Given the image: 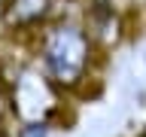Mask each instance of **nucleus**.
<instances>
[{"mask_svg": "<svg viewBox=\"0 0 146 137\" xmlns=\"http://www.w3.org/2000/svg\"><path fill=\"white\" fill-rule=\"evenodd\" d=\"M91 61V37L79 25H55L43 40L46 76L64 88L79 85Z\"/></svg>", "mask_w": 146, "mask_h": 137, "instance_id": "nucleus-1", "label": "nucleus"}, {"mask_svg": "<svg viewBox=\"0 0 146 137\" xmlns=\"http://www.w3.org/2000/svg\"><path fill=\"white\" fill-rule=\"evenodd\" d=\"M49 0H9V21L15 25H34L46 15Z\"/></svg>", "mask_w": 146, "mask_h": 137, "instance_id": "nucleus-2", "label": "nucleus"}, {"mask_svg": "<svg viewBox=\"0 0 146 137\" xmlns=\"http://www.w3.org/2000/svg\"><path fill=\"white\" fill-rule=\"evenodd\" d=\"M18 137H49V125H46L43 119H34V122H27L18 131Z\"/></svg>", "mask_w": 146, "mask_h": 137, "instance_id": "nucleus-3", "label": "nucleus"}, {"mask_svg": "<svg viewBox=\"0 0 146 137\" xmlns=\"http://www.w3.org/2000/svg\"><path fill=\"white\" fill-rule=\"evenodd\" d=\"M143 137H146V134H143Z\"/></svg>", "mask_w": 146, "mask_h": 137, "instance_id": "nucleus-4", "label": "nucleus"}]
</instances>
